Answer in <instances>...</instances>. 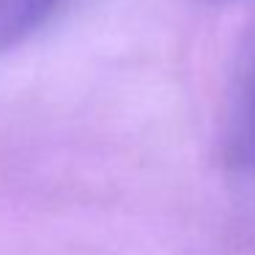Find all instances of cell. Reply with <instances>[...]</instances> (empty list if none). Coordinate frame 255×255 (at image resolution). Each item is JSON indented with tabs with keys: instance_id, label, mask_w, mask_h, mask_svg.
Returning a JSON list of instances; mask_svg holds the SVG:
<instances>
[{
	"instance_id": "1",
	"label": "cell",
	"mask_w": 255,
	"mask_h": 255,
	"mask_svg": "<svg viewBox=\"0 0 255 255\" xmlns=\"http://www.w3.org/2000/svg\"><path fill=\"white\" fill-rule=\"evenodd\" d=\"M66 0H0V50H11L41 28Z\"/></svg>"
},
{
	"instance_id": "2",
	"label": "cell",
	"mask_w": 255,
	"mask_h": 255,
	"mask_svg": "<svg viewBox=\"0 0 255 255\" xmlns=\"http://www.w3.org/2000/svg\"><path fill=\"white\" fill-rule=\"evenodd\" d=\"M231 159L239 167L255 170V61H253L247 80H244L242 94H239L236 113H233Z\"/></svg>"
}]
</instances>
